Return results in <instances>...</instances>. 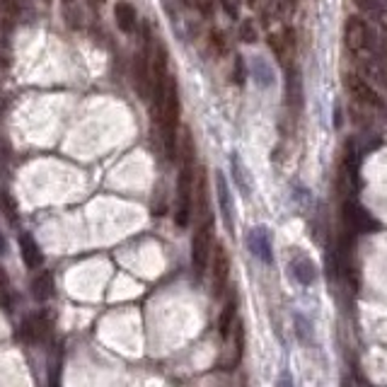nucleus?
I'll return each mask as SVG.
<instances>
[{
	"instance_id": "f257e3e1",
	"label": "nucleus",
	"mask_w": 387,
	"mask_h": 387,
	"mask_svg": "<svg viewBox=\"0 0 387 387\" xmlns=\"http://www.w3.org/2000/svg\"><path fill=\"white\" fill-rule=\"evenodd\" d=\"M194 168L196 145L189 129L182 131L179 138V177H177V204H174V223L187 228L192 220V194H194Z\"/></svg>"
},
{
	"instance_id": "f03ea898",
	"label": "nucleus",
	"mask_w": 387,
	"mask_h": 387,
	"mask_svg": "<svg viewBox=\"0 0 387 387\" xmlns=\"http://www.w3.org/2000/svg\"><path fill=\"white\" fill-rule=\"evenodd\" d=\"M179 87H177V80L174 78H170L168 82V90H165V97H163V105H160L158 109V116H160V134H163V143H165V155H168L170 160L177 158L179 153Z\"/></svg>"
},
{
	"instance_id": "7ed1b4c3",
	"label": "nucleus",
	"mask_w": 387,
	"mask_h": 387,
	"mask_svg": "<svg viewBox=\"0 0 387 387\" xmlns=\"http://www.w3.org/2000/svg\"><path fill=\"white\" fill-rule=\"evenodd\" d=\"M346 87L349 95L354 100V105H359L361 109H366L368 114H385V102L378 95V90H373L370 82H366L359 73H346Z\"/></svg>"
},
{
	"instance_id": "20e7f679",
	"label": "nucleus",
	"mask_w": 387,
	"mask_h": 387,
	"mask_svg": "<svg viewBox=\"0 0 387 387\" xmlns=\"http://www.w3.org/2000/svg\"><path fill=\"white\" fill-rule=\"evenodd\" d=\"M213 218H206L204 223L199 225L194 235V244H192V264H194V271L199 276H204L206 269H208L210 262V254H213Z\"/></svg>"
},
{
	"instance_id": "39448f33",
	"label": "nucleus",
	"mask_w": 387,
	"mask_h": 387,
	"mask_svg": "<svg viewBox=\"0 0 387 387\" xmlns=\"http://www.w3.org/2000/svg\"><path fill=\"white\" fill-rule=\"evenodd\" d=\"M344 44L351 53H373V32L361 17H349L344 24Z\"/></svg>"
},
{
	"instance_id": "423d86ee",
	"label": "nucleus",
	"mask_w": 387,
	"mask_h": 387,
	"mask_svg": "<svg viewBox=\"0 0 387 387\" xmlns=\"http://www.w3.org/2000/svg\"><path fill=\"white\" fill-rule=\"evenodd\" d=\"M19 336L27 344H44V341L51 339V320L44 312L24 317L22 327H19Z\"/></svg>"
},
{
	"instance_id": "0eeeda50",
	"label": "nucleus",
	"mask_w": 387,
	"mask_h": 387,
	"mask_svg": "<svg viewBox=\"0 0 387 387\" xmlns=\"http://www.w3.org/2000/svg\"><path fill=\"white\" fill-rule=\"evenodd\" d=\"M247 244H249V252L264 264H271L273 262V252H271V235H269L267 228H254L249 230L247 235Z\"/></svg>"
},
{
	"instance_id": "6e6552de",
	"label": "nucleus",
	"mask_w": 387,
	"mask_h": 387,
	"mask_svg": "<svg viewBox=\"0 0 387 387\" xmlns=\"http://www.w3.org/2000/svg\"><path fill=\"white\" fill-rule=\"evenodd\" d=\"M228 276H230V259H228V252H225L223 247H215L213 249V291L223 293L225 283H228Z\"/></svg>"
},
{
	"instance_id": "1a4fd4ad",
	"label": "nucleus",
	"mask_w": 387,
	"mask_h": 387,
	"mask_svg": "<svg viewBox=\"0 0 387 387\" xmlns=\"http://www.w3.org/2000/svg\"><path fill=\"white\" fill-rule=\"evenodd\" d=\"M114 19H116V27L124 34H134L136 24H138V15H136V8L129 0H119L114 5Z\"/></svg>"
},
{
	"instance_id": "9d476101",
	"label": "nucleus",
	"mask_w": 387,
	"mask_h": 387,
	"mask_svg": "<svg viewBox=\"0 0 387 387\" xmlns=\"http://www.w3.org/2000/svg\"><path fill=\"white\" fill-rule=\"evenodd\" d=\"M19 254H22L27 269H39L44 264V254L39 249V244L34 242V237L29 233L19 235Z\"/></svg>"
},
{
	"instance_id": "9b49d317",
	"label": "nucleus",
	"mask_w": 387,
	"mask_h": 387,
	"mask_svg": "<svg viewBox=\"0 0 387 387\" xmlns=\"http://www.w3.org/2000/svg\"><path fill=\"white\" fill-rule=\"evenodd\" d=\"M215 189H218V206H220V215L225 220V228L233 230V199H230L228 184H225L223 174H215Z\"/></svg>"
},
{
	"instance_id": "f8f14e48",
	"label": "nucleus",
	"mask_w": 387,
	"mask_h": 387,
	"mask_svg": "<svg viewBox=\"0 0 387 387\" xmlns=\"http://www.w3.org/2000/svg\"><path fill=\"white\" fill-rule=\"evenodd\" d=\"M291 273L293 278H296L300 286H312L317 278V271H315V264L310 262L307 257H296L291 262Z\"/></svg>"
},
{
	"instance_id": "ddd939ff",
	"label": "nucleus",
	"mask_w": 387,
	"mask_h": 387,
	"mask_svg": "<svg viewBox=\"0 0 387 387\" xmlns=\"http://www.w3.org/2000/svg\"><path fill=\"white\" fill-rule=\"evenodd\" d=\"M32 296L37 300H48L53 296V276L48 271H42L32 281Z\"/></svg>"
},
{
	"instance_id": "4468645a",
	"label": "nucleus",
	"mask_w": 387,
	"mask_h": 387,
	"mask_svg": "<svg viewBox=\"0 0 387 387\" xmlns=\"http://www.w3.org/2000/svg\"><path fill=\"white\" fill-rule=\"evenodd\" d=\"M252 78L259 87H271L273 85V68L264 58H254L252 61Z\"/></svg>"
},
{
	"instance_id": "2eb2a0df",
	"label": "nucleus",
	"mask_w": 387,
	"mask_h": 387,
	"mask_svg": "<svg viewBox=\"0 0 387 387\" xmlns=\"http://www.w3.org/2000/svg\"><path fill=\"white\" fill-rule=\"evenodd\" d=\"M230 168H233V179H235V184L240 187V192H242V196H249V177H247V170H244L242 160H240L237 155H233V158H230Z\"/></svg>"
},
{
	"instance_id": "dca6fc26",
	"label": "nucleus",
	"mask_w": 387,
	"mask_h": 387,
	"mask_svg": "<svg viewBox=\"0 0 387 387\" xmlns=\"http://www.w3.org/2000/svg\"><path fill=\"white\" fill-rule=\"evenodd\" d=\"M0 210H3V215L10 220V223H17V220H19L17 204H15L12 196H10L8 192H3V189H0Z\"/></svg>"
},
{
	"instance_id": "f3484780",
	"label": "nucleus",
	"mask_w": 387,
	"mask_h": 387,
	"mask_svg": "<svg viewBox=\"0 0 387 387\" xmlns=\"http://www.w3.org/2000/svg\"><path fill=\"white\" fill-rule=\"evenodd\" d=\"M0 307L5 312L12 310V288H10V278L3 269H0Z\"/></svg>"
},
{
	"instance_id": "a211bd4d",
	"label": "nucleus",
	"mask_w": 387,
	"mask_h": 387,
	"mask_svg": "<svg viewBox=\"0 0 387 387\" xmlns=\"http://www.w3.org/2000/svg\"><path fill=\"white\" fill-rule=\"evenodd\" d=\"M237 37H240V42H244V44H254V42H257V27H254L252 19H244V22L240 24Z\"/></svg>"
},
{
	"instance_id": "6ab92c4d",
	"label": "nucleus",
	"mask_w": 387,
	"mask_h": 387,
	"mask_svg": "<svg viewBox=\"0 0 387 387\" xmlns=\"http://www.w3.org/2000/svg\"><path fill=\"white\" fill-rule=\"evenodd\" d=\"M354 3H356V8L368 15H375V17L383 15V0H354Z\"/></svg>"
},
{
	"instance_id": "aec40b11",
	"label": "nucleus",
	"mask_w": 387,
	"mask_h": 387,
	"mask_svg": "<svg viewBox=\"0 0 387 387\" xmlns=\"http://www.w3.org/2000/svg\"><path fill=\"white\" fill-rule=\"evenodd\" d=\"M233 320H235V300H230L228 305H225V310H223V317H220V332H223V334H228V332H230Z\"/></svg>"
},
{
	"instance_id": "412c9836",
	"label": "nucleus",
	"mask_w": 387,
	"mask_h": 387,
	"mask_svg": "<svg viewBox=\"0 0 387 387\" xmlns=\"http://www.w3.org/2000/svg\"><path fill=\"white\" fill-rule=\"evenodd\" d=\"M223 3V8L228 10L230 15H237V8H240V0H220Z\"/></svg>"
},
{
	"instance_id": "4be33fe9",
	"label": "nucleus",
	"mask_w": 387,
	"mask_h": 387,
	"mask_svg": "<svg viewBox=\"0 0 387 387\" xmlns=\"http://www.w3.org/2000/svg\"><path fill=\"white\" fill-rule=\"evenodd\" d=\"M210 42H213V46H218V53H223V48H225V42H223V34L213 32V37H210Z\"/></svg>"
},
{
	"instance_id": "5701e85b",
	"label": "nucleus",
	"mask_w": 387,
	"mask_h": 387,
	"mask_svg": "<svg viewBox=\"0 0 387 387\" xmlns=\"http://www.w3.org/2000/svg\"><path fill=\"white\" fill-rule=\"evenodd\" d=\"M8 165V148H5V143L0 141V170Z\"/></svg>"
},
{
	"instance_id": "b1692460",
	"label": "nucleus",
	"mask_w": 387,
	"mask_h": 387,
	"mask_svg": "<svg viewBox=\"0 0 387 387\" xmlns=\"http://www.w3.org/2000/svg\"><path fill=\"white\" fill-rule=\"evenodd\" d=\"M63 5H66V17H68V22L73 24V12H75V8H73V0H63Z\"/></svg>"
},
{
	"instance_id": "393cba45",
	"label": "nucleus",
	"mask_w": 387,
	"mask_h": 387,
	"mask_svg": "<svg viewBox=\"0 0 387 387\" xmlns=\"http://www.w3.org/2000/svg\"><path fill=\"white\" fill-rule=\"evenodd\" d=\"M298 5V0H281V8L283 10H293Z\"/></svg>"
},
{
	"instance_id": "a878e982",
	"label": "nucleus",
	"mask_w": 387,
	"mask_h": 387,
	"mask_svg": "<svg viewBox=\"0 0 387 387\" xmlns=\"http://www.w3.org/2000/svg\"><path fill=\"white\" fill-rule=\"evenodd\" d=\"M278 387H293V385H291V375L283 373V375H281V383H278Z\"/></svg>"
},
{
	"instance_id": "bb28decb",
	"label": "nucleus",
	"mask_w": 387,
	"mask_h": 387,
	"mask_svg": "<svg viewBox=\"0 0 387 387\" xmlns=\"http://www.w3.org/2000/svg\"><path fill=\"white\" fill-rule=\"evenodd\" d=\"M85 3H87V5H90V8H92V10H100V8H102V5H105V0H85Z\"/></svg>"
},
{
	"instance_id": "cd10ccee",
	"label": "nucleus",
	"mask_w": 387,
	"mask_h": 387,
	"mask_svg": "<svg viewBox=\"0 0 387 387\" xmlns=\"http://www.w3.org/2000/svg\"><path fill=\"white\" fill-rule=\"evenodd\" d=\"M5 252V240H3V235H0V254Z\"/></svg>"
}]
</instances>
